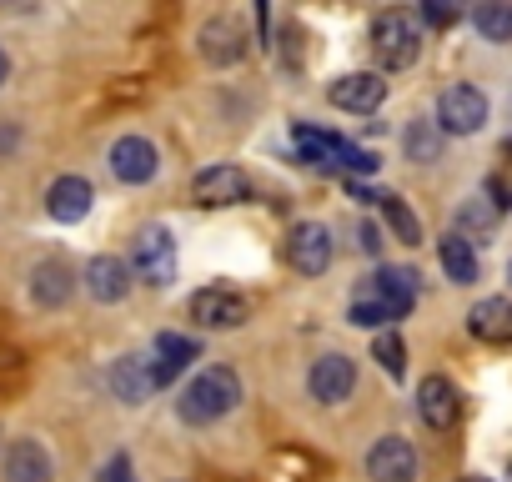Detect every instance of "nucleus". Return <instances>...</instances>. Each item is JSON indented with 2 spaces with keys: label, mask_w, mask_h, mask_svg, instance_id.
<instances>
[{
  "label": "nucleus",
  "mask_w": 512,
  "mask_h": 482,
  "mask_svg": "<svg viewBox=\"0 0 512 482\" xmlns=\"http://www.w3.org/2000/svg\"><path fill=\"white\" fill-rule=\"evenodd\" d=\"M236 402H241V377H236L231 367H201V377L186 382L176 412H181V422H191V427H211V422H221Z\"/></svg>",
  "instance_id": "nucleus-1"
},
{
  "label": "nucleus",
  "mask_w": 512,
  "mask_h": 482,
  "mask_svg": "<svg viewBox=\"0 0 512 482\" xmlns=\"http://www.w3.org/2000/svg\"><path fill=\"white\" fill-rule=\"evenodd\" d=\"M372 56L387 66V71H407L417 56H422V16L417 11H382L372 21Z\"/></svg>",
  "instance_id": "nucleus-2"
},
{
  "label": "nucleus",
  "mask_w": 512,
  "mask_h": 482,
  "mask_svg": "<svg viewBox=\"0 0 512 482\" xmlns=\"http://www.w3.org/2000/svg\"><path fill=\"white\" fill-rule=\"evenodd\" d=\"M297 151L307 166H322V171H352V176H372L377 171V156L332 136V131H317V126H297Z\"/></svg>",
  "instance_id": "nucleus-3"
},
{
  "label": "nucleus",
  "mask_w": 512,
  "mask_h": 482,
  "mask_svg": "<svg viewBox=\"0 0 512 482\" xmlns=\"http://www.w3.org/2000/svg\"><path fill=\"white\" fill-rule=\"evenodd\" d=\"M437 126H442V136H472V131H482L487 126V96L477 86H467V81L447 86L437 96Z\"/></svg>",
  "instance_id": "nucleus-4"
},
{
  "label": "nucleus",
  "mask_w": 512,
  "mask_h": 482,
  "mask_svg": "<svg viewBox=\"0 0 512 482\" xmlns=\"http://www.w3.org/2000/svg\"><path fill=\"white\" fill-rule=\"evenodd\" d=\"M131 262H136L141 282L171 287V282H176V241H171V231H166V226H141V231H136Z\"/></svg>",
  "instance_id": "nucleus-5"
},
{
  "label": "nucleus",
  "mask_w": 512,
  "mask_h": 482,
  "mask_svg": "<svg viewBox=\"0 0 512 482\" xmlns=\"http://www.w3.org/2000/svg\"><path fill=\"white\" fill-rule=\"evenodd\" d=\"M191 317H196V327H206V332H231V327H241V322L251 317V302H246L236 287H201V292L191 297Z\"/></svg>",
  "instance_id": "nucleus-6"
},
{
  "label": "nucleus",
  "mask_w": 512,
  "mask_h": 482,
  "mask_svg": "<svg viewBox=\"0 0 512 482\" xmlns=\"http://www.w3.org/2000/svg\"><path fill=\"white\" fill-rule=\"evenodd\" d=\"M287 262L302 277H322L332 267V231L322 221H297L287 231Z\"/></svg>",
  "instance_id": "nucleus-7"
},
{
  "label": "nucleus",
  "mask_w": 512,
  "mask_h": 482,
  "mask_svg": "<svg viewBox=\"0 0 512 482\" xmlns=\"http://www.w3.org/2000/svg\"><path fill=\"white\" fill-rule=\"evenodd\" d=\"M357 297H367V302H377L392 322H402L412 307H417V272H402V267H382L377 277H367L362 282V292Z\"/></svg>",
  "instance_id": "nucleus-8"
},
{
  "label": "nucleus",
  "mask_w": 512,
  "mask_h": 482,
  "mask_svg": "<svg viewBox=\"0 0 512 482\" xmlns=\"http://www.w3.org/2000/svg\"><path fill=\"white\" fill-rule=\"evenodd\" d=\"M352 387H357V362H352V357H342V352L317 357V362H312V372H307V392H312L322 407L347 402V397H352Z\"/></svg>",
  "instance_id": "nucleus-9"
},
{
  "label": "nucleus",
  "mask_w": 512,
  "mask_h": 482,
  "mask_svg": "<svg viewBox=\"0 0 512 482\" xmlns=\"http://www.w3.org/2000/svg\"><path fill=\"white\" fill-rule=\"evenodd\" d=\"M367 477L372 482H412L417 477V447L407 437H377L367 452Z\"/></svg>",
  "instance_id": "nucleus-10"
},
{
  "label": "nucleus",
  "mask_w": 512,
  "mask_h": 482,
  "mask_svg": "<svg viewBox=\"0 0 512 482\" xmlns=\"http://www.w3.org/2000/svg\"><path fill=\"white\" fill-rule=\"evenodd\" d=\"M251 191V181H246V171L241 166H206V171H196V181H191V196H196V206H236L241 196Z\"/></svg>",
  "instance_id": "nucleus-11"
},
{
  "label": "nucleus",
  "mask_w": 512,
  "mask_h": 482,
  "mask_svg": "<svg viewBox=\"0 0 512 482\" xmlns=\"http://www.w3.org/2000/svg\"><path fill=\"white\" fill-rule=\"evenodd\" d=\"M382 101H387V81H382L377 71H352V76H337V81H332V106H337V111L372 116Z\"/></svg>",
  "instance_id": "nucleus-12"
},
{
  "label": "nucleus",
  "mask_w": 512,
  "mask_h": 482,
  "mask_svg": "<svg viewBox=\"0 0 512 482\" xmlns=\"http://www.w3.org/2000/svg\"><path fill=\"white\" fill-rule=\"evenodd\" d=\"M417 417H422L432 432L457 427V417H462V392H457L447 377H422V387H417Z\"/></svg>",
  "instance_id": "nucleus-13"
},
{
  "label": "nucleus",
  "mask_w": 512,
  "mask_h": 482,
  "mask_svg": "<svg viewBox=\"0 0 512 482\" xmlns=\"http://www.w3.org/2000/svg\"><path fill=\"white\" fill-rule=\"evenodd\" d=\"M191 362H196V342L181 337V332H161V337L151 342V357H146V367H151V387H171Z\"/></svg>",
  "instance_id": "nucleus-14"
},
{
  "label": "nucleus",
  "mask_w": 512,
  "mask_h": 482,
  "mask_svg": "<svg viewBox=\"0 0 512 482\" xmlns=\"http://www.w3.org/2000/svg\"><path fill=\"white\" fill-rule=\"evenodd\" d=\"M111 171H116V181H126V186H146V181L156 176V146H151L146 136H121V141L111 146Z\"/></svg>",
  "instance_id": "nucleus-15"
},
{
  "label": "nucleus",
  "mask_w": 512,
  "mask_h": 482,
  "mask_svg": "<svg viewBox=\"0 0 512 482\" xmlns=\"http://www.w3.org/2000/svg\"><path fill=\"white\" fill-rule=\"evenodd\" d=\"M81 282H86V292L96 297V302H126V292H131V267L121 262V257H91L86 262V272H81Z\"/></svg>",
  "instance_id": "nucleus-16"
},
{
  "label": "nucleus",
  "mask_w": 512,
  "mask_h": 482,
  "mask_svg": "<svg viewBox=\"0 0 512 482\" xmlns=\"http://www.w3.org/2000/svg\"><path fill=\"white\" fill-rule=\"evenodd\" d=\"M467 332H472L477 342L507 347V342H512V302H507V297H482V302L467 312Z\"/></svg>",
  "instance_id": "nucleus-17"
},
{
  "label": "nucleus",
  "mask_w": 512,
  "mask_h": 482,
  "mask_svg": "<svg viewBox=\"0 0 512 482\" xmlns=\"http://www.w3.org/2000/svg\"><path fill=\"white\" fill-rule=\"evenodd\" d=\"M91 201H96V186H91L86 176H61V181H51V191H46V211H51L56 221H81V216H91Z\"/></svg>",
  "instance_id": "nucleus-18"
},
{
  "label": "nucleus",
  "mask_w": 512,
  "mask_h": 482,
  "mask_svg": "<svg viewBox=\"0 0 512 482\" xmlns=\"http://www.w3.org/2000/svg\"><path fill=\"white\" fill-rule=\"evenodd\" d=\"M196 46H201V56L211 66H236L246 56V36H241L236 21H206L201 36H196Z\"/></svg>",
  "instance_id": "nucleus-19"
},
{
  "label": "nucleus",
  "mask_w": 512,
  "mask_h": 482,
  "mask_svg": "<svg viewBox=\"0 0 512 482\" xmlns=\"http://www.w3.org/2000/svg\"><path fill=\"white\" fill-rule=\"evenodd\" d=\"M51 452L36 442V437H21V442H11V452H6V482H51Z\"/></svg>",
  "instance_id": "nucleus-20"
},
{
  "label": "nucleus",
  "mask_w": 512,
  "mask_h": 482,
  "mask_svg": "<svg viewBox=\"0 0 512 482\" xmlns=\"http://www.w3.org/2000/svg\"><path fill=\"white\" fill-rule=\"evenodd\" d=\"M71 292H76V272H71L66 262H41V267L31 272V297H36L41 307H66Z\"/></svg>",
  "instance_id": "nucleus-21"
},
{
  "label": "nucleus",
  "mask_w": 512,
  "mask_h": 482,
  "mask_svg": "<svg viewBox=\"0 0 512 482\" xmlns=\"http://www.w3.org/2000/svg\"><path fill=\"white\" fill-rule=\"evenodd\" d=\"M111 392L126 402V407H141L156 387H151V367H146V357H121L116 367H111Z\"/></svg>",
  "instance_id": "nucleus-22"
},
{
  "label": "nucleus",
  "mask_w": 512,
  "mask_h": 482,
  "mask_svg": "<svg viewBox=\"0 0 512 482\" xmlns=\"http://www.w3.org/2000/svg\"><path fill=\"white\" fill-rule=\"evenodd\" d=\"M437 257H442V272L457 282V287H472L477 282V252H472V241L462 231H447L437 241Z\"/></svg>",
  "instance_id": "nucleus-23"
},
{
  "label": "nucleus",
  "mask_w": 512,
  "mask_h": 482,
  "mask_svg": "<svg viewBox=\"0 0 512 482\" xmlns=\"http://www.w3.org/2000/svg\"><path fill=\"white\" fill-rule=\"evenodd\" d=\"M472 26H477L482 41L507 46L512 41V0H477V6H472Z\"/></svg>",
  "instance_id": "nucleus-24"
},
{
  "label": "nucleus",
  "mask_w": 512,
  "mask_h": 482,
  "mask_svg": "<svg viewBox=\"0 0 512 482\" xmlns=\"http://www.w3.org/2000/svg\"><path fill=\"white\" fill-rule=\"evenodd\" d=\"M402 151H407V161L432 166V161L442 156V126H437V121H412V126L402 131Z\"/></svg>",
  "instance_id": "nucleus-25"
},
{
  "label": "nucleus",
  "mask_w": 512,
  "mask_h": 482,
  "mask_svg": "<svg viewBox=\"0 0 512 482\" xmlns=\"http://www.w3.org/2000/svg\"><path fill=\"white\" fill-rule=\"evenodd\" d=\"M377 206H382V216H387V226L402 236V247H417L422 241V226H417V216H412V206L402 201V196H377Z\"/></svg>",
  "instance_id": "nucleus-26"
},
{
  "label": "nucleus",
  "mask_w": 512,
  "mask_h": 482,
  "mask_svg": "<svg viewBox=\"0 0 512 482\" xmlns=\"http://www.w3.org/2000/svg\"><path fill=\"white\" fill-rule=\"evenodd\" d=\"M372 362H377L387 377H402V372H407V347H402V337H397V332H377Z\"/></svg>",
  "instance_id": "nucleus-27"
},
{
  "label": "nucleus",
  "mask_w": 512,
  "mask_h": 482,
  "mask_svg": "<svg viewBox=\"0 0 512 482\" xmlns=\"http://www.w3.org/2000/svg\"><path fill=\"white\" fill-rule=\"evenodd\" d=\"M467 16V0H422V21L432 31H452Z\"/></svg>",
  "instance_id": "nucleus-28"
},
{
  "label": "nucleus",
  "mask_w": 512,
  "mask_h": 482,
  "mask_svg": "<svg viewBox=\"0 0 512 482\" xmlns=\"http://www.w3.org/2000/svg\"><path fill=\"white\" fill-rule=\"evenodd\" d=\"M26 387V357L21 352H0V397H16Z\"/></svg>",
  "instance_id": "nucleus-29"
},
{
  "label": "nucleus",
  "mask_w": 512,
  "mask_h": 482,
  "mask_svg": "<svg viewBox=\"0 0 512 482\" xmlns=\"http://www.w3.org/2000/svg\"><path fill=\"white\" fill-rule=\"evenodd\" d=\"M497 216H502V211H497L492 201H487V206H482V201H467V206L457 211V221H462V226H472V231H492V226H497Z\"/></svg>",
  "instance_id": "nucleus-30"
},
{
  "label": "nucleus",
  "mask_w": 512,
  "mask_h": 482,
  "mask_svg": "<svg viewBox=\"0 0 512 482\" xmlns=\"http://www.w3.org/2000/svg\"><path fill=\"white\" fill-rule=\"evenodd\" d=\"M357 247H362L367 257H377V252H382V231H377V226H357Z\"/></svg>",
  "instance_id": "nucleus-31"
},
{
  "label": "nucleus",
  "mask_w": 512,
  "mask_h": 482,
  "mask_svg": "<svg viewBox=\"0 0 512 482\" xmlns=\"http://www.w3.org/2000/svg\"><path fill=\"white\" fill-rule=\"evenodd\" d=\"M487 196H492V206H497V211H507V206H512V191H507V181H497V176L487 181Z\"/></svg>",
  "instance_id": "nucleus-32"
},
{
  "label": "nucleus",
  "mask_w": 512,
  "mask_h": 482,
  "mask_svg": "<svg viewBox=\"0 0 512 482\" xmlns=\"http://www.w3.org/2000/svg\"><path fill=\"white\" fill-rule=\"evenodd\" d=\"M26 6H36V0H0V11H26Z\"/></svg>",
  "instance_id": "nucleus-33"
},
{
  "label": "nucleus",
  "mask_w": 512,
  "mask_h": 482,
  "mask_svg": "<svg viewBox=\"0 0 512 482\" xmlns=\"http://www.w3.org/2000/svg\"><path fill=\"white\" fill-rule=\"evenodd\" d=\"M6 76H11V56L0 51V86H6Z\"/></svg>",
  "instance_id": "nucleus-34"
},
{
  "label": "nucleus",
  "mask_w": 512,
  "mask_h": 482,
  "mask_svg": "<svg viewBox=\"0 0 512 482\" xmlns=\"http://www.w3.org/2000/svg\"><path fill=\"white\" fill-rule=\"evenodd\" d=\"M457 482H487V477H457Z\"/></svg>",
  "instance_id": "nucleus-35"
}]
</instances>
